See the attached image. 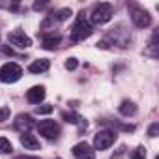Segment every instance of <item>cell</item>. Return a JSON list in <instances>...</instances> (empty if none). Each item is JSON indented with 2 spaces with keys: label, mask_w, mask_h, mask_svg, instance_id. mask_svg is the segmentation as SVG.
<instances>
[{
  "label": "cell",
  "mask_w": 159,
  "mask_h": 159,
  "mask_svg": "<svg viewBox=\"0 0 159 159\" xmlns=\"http://www.w3.org/2000/svg\"><path fill=\"white\" fill-rule=\"evenodd\" d=\"M94 32L92 28V23L84 17V11L77 15V21L71 28V41H84L86 38H90Z\"/></svg>",
  "instance_id": "6da1fadb"
},
{
  "label": "cell",
  "mask_w": 159,
  "mask_h": 159,
  "mask_svg": "<svg viewBox=\"0 0 159 159\" xmlns=\"http://www.w3.org/2000/svg\"><path fill=\"white\" fill-rule=\"evenodd\" d=\"M21 75H23V67L15 62H8L0 67V83H6V84L17 83Z\"/></svg>",
  "instance_id": "7a4b0ae2"
},
{
  "label": "cell",
  "mask_w": 159,
  "mask_h": 159,
  "mask_svg": "<svg viewBox=\"0 0 159 159\" xmlns=\"http://www.w3.org/2000/svg\"><path fill=\"white\" fill-rule=\"evenodd\" d=\"M112 19V6L107 4V2H101V4H96L92 13H90V21L94 25H105Z\"/></svg>",
  "instance_id": "3957f363"
},
{
  "label": "cell",
  "mask_w": 159,
  "mask_h": 159,
  "mask_svg": "<svg viewBox=\"0 0 159 159\" xmlns=\"http://www.w3.org/2000/svg\"><path fill=\"white\" fill-rule=\"evenodd\" d=\"M129 15H131V21H133V25L137 28H146V26L152 25V15L146 10H142V8H139L135 4L129 6Z\"/></svg>",
  "instance_id": "277c9868"
},
{
  "label": "cell",
  "mask_w": 159,
  "mask_h": 159,
  "mask_svg": "<svg viewBox=\"0 0 159 159\" xmlns=\"http://www.w3.org/2000/svg\"><path fill=\"white\" fill-rule=\"evenodd\" d=\"M116 142V133L111 131V129H103V131H98L96 137H94V148L96 150H107L111 148L112 144Z\"/></svg>",
  "instance_id": "5b68a950"
},
{
  "label": "cell",
  "mask_w": 159,
  "mask_h": 159,
  "mask_svg": "<svg viewBox=\"0 0 159 159\" xmlns=\"http://www.w3.org/2000/svg\"><path fill=\"white\" fill-rule=\"evenodd\" d=\"M38 131H39V135H43L47 140H54V139H58V135H60V127H58V124H56L54 120H41V122L38 124Z\"/></svg>",
  "instance_id": "8992f818"
},
{
  "label": "cell",
  "mask_w": 159,
  "mask_h": 159,
  "mask_svg": "<svg viewBox=\"0 0 159 159\" xmlns=\"http://www.w3.org/2000/svg\"><path fill=\"white\" fill-rule=\"evenodd\" d=\"M8 41H10L11 45L19 47V49H28V47L32 45V39H30V38H28L21 28H17V30L10 32V34H8Z\"/></svg>",
  "instance_id": "52a82bcc"
},
{
  "label": "cell",
  "mask_w": 159,
  "mask_h": 159,
  "mask_svg": "<svg viewBox=\"0 0 159 159\" xmlns=\"http://www.w3.org/2000/svg\"><path fill=\"white\" fill-rule=\"evenodd\" d=\"M71 152H73V155L77 159H94V150H92V146L88 142H79V144H75Z\"/></svg>",
  "instance_id": "ba28073f"
},
{
  "label": "cell",
  "mask_w": 159,
  "mask_h": 159,
  "mask_svg": "<svg viewBox=\"0 0 159 159\" xmlns=\"http://www.w3.org/2000/svg\"><path fill=\"white\" fill-rule=\"evenodd\" d=\"M13 125H15V129H19L21 133H28V131L36 125V122H34V118H32L30 114H19V116L15 118Z\"/></svg>",
  "instance_id": "9c48e42d"
},
{
  "label": "cell",
  "mask_w": 159,
  "mask_h": 159,
  "mask_svg": "<svg viewBox=\"0 0 159 159\" xmlns=\"http://www.w3.org/2000/svg\"><path fill=\"white\" fill-rule=\"evenodd\" d=\"M26 99L34 105H39L43 99H45V88L43 86H32L28 92H26Z\"/></svg>",
  "instance_id": "30bf717a"
},
{
  "label": "cell",
  "mask_w": 159,
  "mask_h": 159,
  "mask_svg": "<svg viewBox=\"0 0 159 159\" xmlns=\"http://www.w3.org/2000/svg\"><path fill=\"white\" fill-rule=\"evenodd\" d=\"M60 41H62V38H60V34H54V32H51V34H45L43 36V49H47V51H54L58 45H60Z\"/></svg>",
  "instance_id": "8fae6325"
},
{
  "label": "cell",
  "mask_w": 159,
  "mask_h": 159,
  "mask_svg": "<svg viewBox=\"0 0 159 159\" xmlns=\"http://www.w3.org/2000/svg\"><path fill=\"white\" fill-rule=\"evenodd\" d=\"M21 144L25 150H39V140L30 133H21Z\"/></svg>",
  "instance_id": "7c38bea8"
},
{
  "label": "cell",
  "mask_w": 159,
  "mask_h": 159,
  "mask_svg": "<svg viewBox=\"0 0 159 159\" xmlns=\"http://www.w3.org/2000/svg\"><path fill=\"white\" fill-rule=\"evenodd\" d=\"M62 118L67 122V124H75V125H79L81 129H86V120L84 118H81L79 114H75V112H62Z\"/></svg>",
  "instance_id": "4fadbf2b"
},
{
  "label": "cell",
  "mask_w": 159,
  "mask_h": 159,
  "mask_svg": "<svg viewBox=\"0 0 159 159\" xmlns=\"http://www.w3.org/2000/svg\"><path fill=\"white\" fill-rule=\"evenodd\" d=\"M49 66H51V62H49L47 58H39V60H34V62L28 66V71H30V73H43V71L49 69Z\"/></svg>",
  "instance_id": "5bb4252c"
},
{
  "label": "cell",
  "mask_w": 159,
  "mask_h": 159,
  "mask_svg": "<svg viewBox=\"0 0 159 159\" xmlns=\"http://www.w3.org/2000/svg\"><path fill=\"white\" fill-rule=\"evenodd\" d=\"M118 111H120V114H124V116H133L135 112H137V105L133 103V101H122V105L118 107Z\"/></svg>",
  "instance_id": "9a60e30c"
},
{
  "label": "cell",
  "mask_w": 159,
  "mask_h": 159,
  "mask_svg": "<svg viewBox=\"0 0 159 159\" xmlns=\"http://www.w3.org/2000/svg\"><path fill=\"white\" fill-rule=\"evenodd\" d=\"M71 17V10L69 8H62V10H58L56 11V15H54V21H58V23H64V21H67Z\"/></svg>",
  "instance_id": "2e32d148"
},
{
  "label": "cell",
  "mask_w": 159,
  "mask_h": 159,
  "mask_svg": "<svg viewBox=\"0 0 159 159\" xmlns=\"http://www.w3.org/2000/svg\"><path fill=\"white\" fill-rule=\"evenodd\" d=\"M0 152H4V153H11L13 152V146H11V142L6 137H0Z\"/></svg>",
  "instance_id": "e0dca14e"
},
{
  "label": "cell",
  "mask_w": 159,
  "mask_h": 159,
  "mask_svg": "<svg viewBox=\"0 0 159 159\" xmlns=\"http://www.w3.org/2000/svg\"><path fill=\"white\" fill-rule=\"evenodd\" d=\"M131 159H146V150L142 146H139L133 153H131Z\"/></svg>",
  "instance_id": "ac0fdd59"
},
{
  "label": "cell",
  "mask_w": 159,
  "mask_h": 159,
  "mask_svg": "<svg viewBox=\"0 0 159 159\" xmlns=\"http://www.w3.org/2000/svg\"><path fill=\"white\" fill-rule=\"evenodd\" d=\"M77 66H79V60L77 58H67L66 60V69L73 71V69H77Z\"/></svg>",
  "instance_id": "d6986e66"
},
{
  "label": "cell",
  "mask_w": 159,
  "mask_h": 159,
  "mask_svg": "<svg viewBox=\"0 0 159 159\" xmlns=\"http://www.w3.org/2000/svg\"><path fill=\"white\" fill-rule=\"evenodd\" d=\"M36 112L38 114H49V112H52V105H39L36 109Z\"/></svg>",
  "instance_id": "ffe728a7"
},
{
  "label": "cell",
  "mask_w": 159,
  "mask_h": 159,
  "mask_svg": "<svg viewBox=\"0 0 159 159\" xmlns=\"http://www.w3.org/2000/svg\"><path fill=\"white\" fill-rule=\"evenodd\" d=\"M157 133H159V124L157 122H153L152 125H150V129H148V137H157Z\"/></svg>",
  "instance_id": "44dd1931"
},
{
  "label": "cell",
  "mask_w": 159,
  "mask_h": 159,
  "mask_svg": "<svg viewBox=\"0 0 159 159\" xmlns=\"http://www.w3.org/2000/svg\"><path fill=\"white\" fill-rule=\"evenodd\" d=\"M10 118V107H0V122H6Z\"/></svg>",
  "instance_id": "7402d4cb"
},
{
  "label": "cell",
  "mask_w": 159,
  "mask_h": 159,
  "mask_svg": "<svg viewBox=\"0 0 159 159\" xmlns=\"http://www.w3.org/2000/svg\"><path fill=\"white\" fill-rule=\"evenodd\" d=\"M124 153H125V148H120V150H118V153H116V155H112V159H122V155H124Z\"/></svg>",
  "instance_id": "603a6c76"
},
{
  "label": "cell",
  "mask_w": 159,
  "mask_h": 159,
  "mask_svg": "<svg viewBox=\"0 0 159 159\" xmlns=\"http://www.w3.org/2000/svg\"><path fill=\"white\" fill-rule=\"evenodd\" d=\"M17 159H39V157H32V155H23V157H17Z\"/></svg>",
  "instance_id": "cb8c5ba5"
},
{
  "label": "cell",
  "mask_w": 159,
  "mask_h": 159,
  "mask_svg": "<svg viewBox=\"0 0 159 159\" xmlns=\"http://www.w3.org/2000/svg\"><path fill=\"white\" fill-rule=\"evenodd\" d=\"M58 159H60V157H58Z\"/></svg>",
  "instance_id": "d4e9b609"
}]
</instances>
